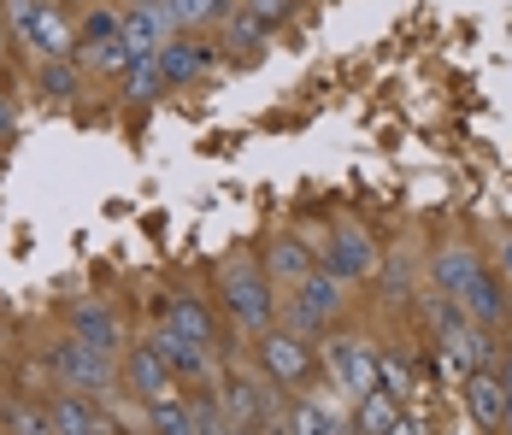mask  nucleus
<instances>
[{
  "instance_id": "1",
  "label": "nucleus",
  "mask_w": 512,
  "mask_h": 435,
  "mask_svg": "<svg viewBox=\"0 0 512 435\" xmlns=\"http://www.w3.org/2000/svg\"><path fill=\"white\" fill-rule=\"evenodd\" d=\"M48 371L71 388V394H89V400H101L106 388H112V377H118V371H112V353H101V347H89V341H77V336L53 341Z\"/></svg>"
},
{
  "instance_id": "2",
  "label": "nucleus",
  "mask_w": 512,
  "mask_h": 435,
  "mask_svg": "<svg viewBox=\"0 0 512 435\" xmlns=\"http://www.w3.org/2000/svg\"><path fill=\"white\" fill-rule=\"evenodd\" d=\"M224 306L248 330H265L271 324V283H265V271H259L254 259H230L224 265Z\"/></svg>"
},
{
  "instance_id": "3",
  "label": "nucleus",
  "mask_w": 512,
  "mask_h": 435,
  "mask_svg": "<svg viewBox=\"0 0 512 435\" xmlns=\"http://www.w3.org/2000/svg\"><path fill=\"white\" fill-rule=\"evenodd\" d=\"M12 30L24 36V48L36 53L42 65L71 59V30H65V18L53 6H42V0H12Z\"/></svg>"
},
{
  "instance_id": "4",
  "label": "nucleus",
  "mask_w": 512,
  "mask_h": 435,
  "mask_svg": "<svg viewBox=\"0 0 512 435\" xmlns=\"http://www.w3.org/2000/svg\"><path fill=\"white\" fill-rule=\"evenodd\" d=\"M118 30H124V42L136 59H159L165 42H171V30H177V18L165 12V0H136L124 18H118Z\"/></svg>"
},
{
  "instance_id": "5",
  "label": "nucleus",
  "mask_w": 512,
  "mask_h": 435,
  "mask_svg": "<svg viewBox=\"0 0 512 435\" xmlns=\"http://www.w3.org/2000/svg\"><path fill=\"white\" fill-rule=\"evenodd\" d=\"M259 365H265V377L277 388H295L312 377V347L301 336H283V330H271V336H259Z\"/></svg>"
},
{
  "instance_id": "6",
  "label": "nucleus",
  "mask_w": 512,
  "mask_h": 435,
  "mask_svg": "<svg viewBox=\"0 0 512 435\" xmlns=\"http://www.w3.org/2000/svg\"><path fill=\"white\" fill-rule=\"evenodd\" d=\"M289 312H295V330H324V324L342 312V277H330V271H312L307 283H295Z\"/></svg>"
},
{
  "instance_id": "7",
  "label": "nucleus",
  "mask_w": 512,
  "mask_h": 435,
  "mask_svg": "<svg viewBox=\"0 0 512 435\" xmlns=\"http://www.w3.org/2000/svg\"><path fill=\"white\" fill-rule=\"evenodd\" d=\"M377 365H383V353H377L371 341H359V336H348V341H336V347H330V377L348 388L354 400L377 388Z\"/></svg>"
},
{
  "instance_id": "8",
  "label": "nucleus",
  "mask_w": 512,
  "mask_h": 435,
  "mask_svg": "<svg viewBox=\"0 0 512 435\" xmlns=\"http://www.w3.org/2000/svg\"><path fill=\"white\" fill-rule=\"evenodd\" d=\"M124 377H130V388L142 394V406L177 400V377H171V365L154 353V341H136V347H130V359H124Z\"/></svg>"
},
{
  "instance_id": "9",
  "label": "nucleus",
  "mask_w": 512,
  "mask_h": 435,
  "mask_svg": "<svg viewBox=\"0 0 512 435\" xmlns=\"http://www.w3.org/2000/svg\"><path fill=\"white\" fill-rule=\"evenodd\" d=\"M48 412H53V435H112L118 430V424H106L101 418V406H95L89 394H71V388L53 400Z\"/></svg>"
},
{
  "instance_id": "10",
  "label": "nucleus",
  "mask_w": 512,
  "mask_h": 435,
  "mask_svg": "<svg viewBox=\"0 0 512 435\" xmlns=\"http://www.w3.org/2000/svg\"><path fill=\"white\" fill-rule=\"evenodd\" d=\"M465 406H471V418H477L483 430H501V424H507V412H512L507 383H501V377H489V371H471V377H465Z\"/></svg>"
},
{
  "instance_id": "11",
  "label": "nucleus",
  "mask_w": 512,
  "mask_h": 435,
  "mask_svg": "<svg viewBox=\"0 0 512 435\" xmlns=\"http://www.w3.org/2000/svg\"><path fill=\"white\" fill-rule=\"evenodd\" d=\"M371 259H377V247H371V236L354 230V224H348V230H336V242H330V253H324L330 277H342V283H348V277H365V271H371Z\"/></svg>"
},
{
  "instance_id": "12",
  "label": "nucleus",
  "mask_w": 512,
  "mask_h": 435,
  "mask_svg": "<svg viewBox=\"0 0 512 435\" xmlns=\"http://www.w3.org/2000/svg\"><path fill=\"white\" fill-rule=\"evenodd\" d=\"M71 336L89 341V347H101V353H118V318H112V306H101V300H77L71 306Z\"/></svg>"
},
{
  "instance_id": "13",
  "label": "nucleus",
  "mask_w": 512,
  "mask_h": 435,
  "mask_svg": "<svg viewBox=\"0 0 512 435\" xmlns=\"http://www.w3.org/2000/svg\"><path fill=\"white\" fill-rule=\"evenodd\" d=\"M477 277H483V265H477L471 247H442V259H436V289L448 294V300H465Z\"/></svg>"
},
{
  "instance_id": "14",
  "label": "nucleus",
  "mask_w": 512,
  "mask_h": 435,
  "mask_svg": "<svg viewBox=\"0 0 512 435\" xmlns=\"http://www.w3.org/2000/svg\"><path fill=\"white\" fill-rule=\"evenodd\" d=\"M165 330H177V336L195 341V347H212V312H206L195 294H171V306H165Z\"/></svg>"
},
{
  "instance_id": "15",
  "label": "nucleus",
  "mask_w": 512,
  "mask_h": 435,
  "mask_svg": "<svg viewBox=\"0 0 512 435\" xmlns=\"http://www.w3.org/2000/svg\"><path fill=\"white\" fill-rule=\"evenodd\" d=\"M154 353L171 365V377H183V383H195V377H206V347H195V341H183L177 330H159L154 336Z\"/></svg>"
},
{
  "instance_id": "16",
  "label": "nucleus",
  "mask_w": 512,
  "mask_h": 435,
  "mask_svg": "<svg viewBox=\"0 0 512 435\" xmlns=\"http://www.w3.org/2000/svg\"><path fill=\"white\" fill-rule=\"evenodd\" d=\"M83 65L101 71V77H124V71L136 65V53L124 42V30H112V36H89V42H83Z\"/></svg>"
},
{
  "instance_id": "17",
  "label": "nucleus",
  "mask_w": 512,
  "mask_h": 435,
  "mask_svg": "<svg viewBox=\"0 0 512 435\" xmlns=\"http://www.w3.org/2000/svg\"><path fill=\"white\" fill-rule=\"evenodd\" d=\"M206 59H212V53H206V48H195V42H165V53H159L165 89H171V83H195V77L206 71Z\"/></svg>"
},
{
  "instance_id": "18",
  "label": "nucleus",
  "mask_w": 512,
  "mask_h": 435,
  "mask_svg": "<svg viewBox=\"0 0 512 435\" xmlns=\"http://www.w3.org/2000/svg\"><path fill=\"white\" fill-rule=\"evenodd\" d=\"M265 271L277 277V283H307L312 277V253L295 236H283V242H271V259H265Z\"/></svg>"
},
{
  "instance_id": "19",
  "label": "nucleus",
  "mask_w": 512,
  "mask_h": 435,
  "mask_svg": "<svg viewBox=\"0 0 512 435\" xmlns=\"http://www.w3.org/2000/svg\"><path fill=\"white\" fill-rule=\"evenodd\" d=\"M460 306L471 312V318H477V324H501V318H507V294H501V277H489V271H483V277L471 283V294H465Z\"/></svg>"
},
{
  "instance_id": "20",
  "label": "nucleus",
  "mask_w": 512,
  "mask_h": 435,
  "mask_svg": "<svg viewBox=\"0 0 512 435\" xmlns=\"http://www.w3.org/2000/svg\"><path fill=\"white\" fill-rule=\"evenodd\" d=\"M395 418H401V412H395V400H389L383 388H371V394H359L354 400V430L359 435H389Z\"/></svg>"
},
{
  "instance_id": "21",
  "label": "nucleus",
  "mask_w": 512,
  "mask_h": 435,
  "mask_svg": "<svg viewBox=\"0 0 512 435\" xmlns=\"http://www.w3.org/2000/svg\"><path fill=\"white\" fill-rule=\"evenodd\" d=\"M289 435H342V418L324 400H295L289 406Z\"/></svg>"
},
{
  "instance_id": "22",
  "label": "nucleus",
  "mask_w": 512,
  "mask_h": 435,
  "mask_svg": "<svg viewBox=\"0 0 512 435\" xmlns=\"http://www.w3.org/2000/svg\"><path fill=\"white\" fill-rule=\"evenodd\" d=\"M0 424H6V435H53V412H42L36 400H6Z\"/></svg>"
},
{
  "instance_id": "23",
  "label": "nucleus",
  "mask_w": 512,
  "mask_h": 435,
  "mask_svg": "<svg viewBox=\"0 0 512 435\" xmlns=\"http://www.w3.org/2000/svg\"><path fill=\"white\" fill-rule=\"evenodd\" d=\"M154 95H165V71H159V59H136L124 71V100L130 106H148Z\"/></svg>"
},
{
  "instance_id": "24",
  "label": "nucleus",
  "mask_w": 512,
  "mask_h": 435,
  "mask_svg": "<svg viewBox=\"0 0 512 435\" xmlns=\"http://www.w3.org/2000/svg\"><path fill=\"white\" fill-rule=\"evenodd\" d=\"M148 424H154V435H195V406L183 394L159 400V406H148Z\"/></svg>"
},
{
  "instance_id": "25",
  "label": "nucleus",
  "mask_w": 512,
  "mask_h": 435,
  "mask_svg": "<svg viewBox=\"0 0 512 435\" xmlns=\"http://www.w3.org/2000/svg\"><path fill=\"white\" fill-rule=\"evenodd\" d=\"M189 406H195V435H230L224 400H189Z\"/></svg>"
},
{
  "instance_id": "26",
  "label": "nucleus",
  "mask_w": 512,
  "mask_h": 435,
  "mask_svg": "<svg viewBox=\"0 0 512 435\" xmlns=\"http://www.w3.org/2000/svg\"><path fill=\"white\" fill-rule=\"evenodd\" d=\"M165 12H171L177 24H206V18L224 12V0H165Z\"/></svg>"
},
{
  "instance_id": "27",
  "label": "nucleus",
  "mask_w": 512,
  "mask_h": 435,
  "mask_svg": "<svg viewBox=\"0 0 512 435\" xmlns=\"http://www.w3.org/2000/svg\"><path fill=\"white\" fill-rule=\"evenodd\" d=\"M377 388H383L389 400H401V394L412 388V371L401 365V359H383V365H377Z\"/></svg>"
},
{
  "instance_id": "28",
  "label": "nucleus",
  "mask_w": 512,
  "mask_h": 435,
  "mask_svg": "<svg viewBox=\"0 0 512 435\" xmlns=\"http://www.w3.org/2000/svg\"><path fill=\"white\" fill-rule=\"evenodd\" d=\"M242 12H248V18H259V24H265V30H271V24H283V18H289V12H295V0H248V6H242Z\"/></svg>"
},
{
  "instance_id": "29",
  "label": "nucleus",
  "mask_w": 512,
  "mask_h": 435,
  "mask_svg": "<svg viewBox=\"0 0 512 435\" xmlns=\"http://www.w3.org/2000/svg\"><path fill=\"white\" fill-rule=\"evenodd\" d=\"M259 36H265V24H259V18H248V12H236V18H230V42H236V48H259Z\"/></svg>"
},
{
  "instance_id": "30",
  "label": "nucleus",
  "mask_w": 512,
  "mask_h": 435,
  "mask_svg": "<svg viewBox=\"0 0 512 435\" xmlns=\"http://www.w3.org/2000/svg\"><path fill=\"white\" fill-rule=\"evenodd\" d=\"M42 83H48V95H71V71H65V59H53Z\"/></svg>"
},
{
  "instance_id": "31",
  "label": "nucleus",
  "mask_w": 512,
  "mask_h": 435,
  "mask_svg": "<svg viewBox=\"0 0 512 435\" xmlns=\"http://www.w3.org/2000/svg\"><path fill=\"white\" fill-rule=\"evenodd\" d=\"M12 130H18V112H12V100L0 95V147L12 142Z\"/></svg>"
},
{
  "instance_id": "32",
  "label": "nucleus",
  "mask_w": 512,
  "mask_h": 435,
  "mask_svg": "<svg viewBox=\"0 0 512 435\" xmlns=\"http://www.w3.org/2000/svg\"><path fill=\"white\" fill-rule=\"evenodd\" d=\"M389 435H424V424H418V418H407V412H401V418L389 424Z\"/></svg>"
},
{
  "instance_id": "33",
  "label": "nucleus",
  "mask_w": 512,
  "mask_h": 435,
  "mask_svg": "<svg viewBox=\"0 0 512 435\" xmlns=\"http://www.w3.org/2000/svg\"><path fill=\"white\" fill-rule=\"evenodd\" d=\"M254 435H289V418H277V424H265V430H254Z\"/></svg>"
},
{
  "instance_id": "34",
  "label": "nucleus",
  "mask_w": 512,
  "mask_h": 435,
  "mask_svg": "<svg viewBox=\"0 0 512 435\" xmlns=\"http://www.w3.org/2000/svg\"><path fill=\"white\" fill-rule=\"evenodd\" d=\"M501 271H507V277H512V236H507V242H501Z\"/></svg>"
},
{
  "instance_id": "35",
  "label": "nucleus",
  "mask_w": 512,
  "mask_h": 435,
  "mask_svg": "<svg viewBox=\"0 0 512 435\" xmlns=\"http://www.w3.org/2000/svg\"><path fill=\"white\" fill-rule=\"evenodd\" d=\"M501 383H507V400H512V359L501 365Z\"/></svg>"
},
{
  "instance_id": "36",
  "label": "nucleus",
  "mask_w": 512,
  "mask_h": 435,
  "mask_svg": "<svg viewBox=\"0 0 512 435\" xmlns=\"http://www.w3.org/2000/svg\"><path fill=\"white\" fill-rule=\"evenodd\" d=\"M230 435H254V430H242V424H230Z\"/></svg>"
},
{
  "instance_id": "37",
  "label": "nucleus",
  "mask_w": 512,
  "mask_h": 435,
  "mask_svg": "<svg viewBox=\"0 0 512 435\" xmlns=\"http://www.w3.org/2000/svg\"><path fill=\"white\" fill-rule=\"evenodd\" d=\"M501 430H507V435H512V412H507V424H501Z\"/></svg>"
},
{
  "instance_id": "38",
  "label": "nucleus",
  "mask_w": 512,
  "mask_h": 435,
  "mask_svg": "<svg viewBox=\"0 0 512 435\" xmlns=\"http://www.w3.org/2000/svg\"><path fill=\"white\" fill-rule=\"evenodd\" d=\"M112 435H124V430H112Z\"/></svg>"
}]
</instances>
